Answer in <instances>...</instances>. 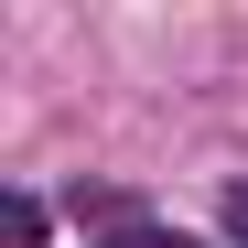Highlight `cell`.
I'll list each match as a JSON object with an SVG mask.
<instances>
[{
  "label": "cell",
  "mask_w": 248,
  "mask_h": 248,
  "mask_svg": "<svg viewBox=\"0 0 248 248\" xmlns=\"http://www.w3.org/2000/svg\"><path fill=\"white\" fill-rule=\"evenodd\" d=\"M119 248H194V237H119Z\"/></svg>",
  "instance_id": "obj_1"
}]
</instances>
